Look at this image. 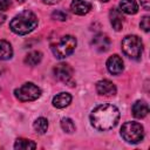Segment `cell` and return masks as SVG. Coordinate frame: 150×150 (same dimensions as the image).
I'll return each mask as SVG.
<instances>
[{"label":"cell","mask_w":150,"mask_h":150,"mask_svg":"<svg viewBox=\"0 0 150 150\" xmlns=\"http://www.w3.org/2000/svg\"><path fill=\"white\" fill-rule=\"evenodd\" d=\"M55 77L59 81H62L64 83H69V86H73V68L68 63H59L53 69Z\"/></svg>","instance_id":"cell-7"},{"label":"cell","mask_w":150,"mask_h":150,"mask_svg":"<svg viewBox=\"0 0 150 150\" xmlns=\"http://www.w3.org/2000/svg\"><path fill=\"white\" fill-rule=\"evenodd\" d=\"M91 43L98 52H107L110 47V39L105 34H98L94 36Z\"/></svg>","instance_id":"cell-12"},{"label":"cell","mask_w":150,"mask_h":150,"mask_svg":"<svg viewBox=\"0 0 150 150\" xmlns=\"http://www.w3.org/2000/svg\"><path fill=\"white\" fill-rule=\"evenodd\" d=\"M123 53L134 60H138L143 53V42L137 35H127L122 40Z\"/></svg>","instance_id":"cell-4"},{"label":"cell","mask_w":150,"mask_h":150,"mask_svg":"<svg viewBox=\"0 0 150 150\" xmlns=\"http://www.w3.org/2000/svg\"><path fill=\"white\" fill-rule=\"evenodd\" d=\"M141 1V5L143 6V8L144 9H149L150 8V0H139Z\"/></svg>","instance_id":"cell-24"},{"label":"cell","mask_w":150,"mask_h":150,"mask_svg":"<svg viewBox=\"0 0 150 150\" xmlns=\"http://www.w3.org/2000/svg\"><path fill=\"white\" fill-rule=\"evenodd\" d=\"M38 26V18L30 11H23L15 15L9 22V28L18 35H26L35 29Z\"/></svg>","instance_id":"cell-2"},{"label":"cell","mask_w":150,"mask_h":150,"mask_svg":"<svg viewBox=\"0 0 150 150\" xmlns=\"http://www.w3.org/2000/svg\"><path fill=\"white\" fill-rule=\"evenodd\" d=\"M41 60H42V53L38 52V50H34V52H30L26 55L25 63L28 64V66H36L41 62Z\"/></svg>","instance_id":"cell-17"},{"label":"cell","mask_w":150,"mask_h":150,"mask_svg":"<svg viewBox=\"0 0 150 150\" xmlns=\"http://www.w3.org/2000/svg\"><path fill=\"white\" fill-rule=\"evenodd\" d=\"M61 128L64 132H68V134H73L75 131V124H74L73 120H70L68 117H64L61 120Z\"/></svg>","instance_id":"cell-20"},{"label":"cell","mask_w":150,"mask_h":150,"mask_svg":"<svg viewBox=\"0 0 150 150\" xmlns=\"http://www.w3.org/2000/svg\"><path fill=\"white\" fill-rule=\"evenodd\" d=\"M35 148H36V144L33 141L26 139V138H18L14 143V149H19V150H29Z\"/></svg>","instance_id":"cell-18"},{"label":"cell","mask_w":150,"mask_h":150,"mask_svg":"<svg viewBox=\"0 0 150 150\" xmlns=\"http://www.w3.org/2000/svg\"><path fill=\"white\" fill-rule=\"evenodd\" d=\"M131 111L136 118H144L149 112L148 103L145 101H142V100L136 101L131 107Z\"/></svg>","instance_id":"cell-13"},{"label":"cell","mask_w":150,"mask_h":150,"mask_svg":"<svg viewBox=\"0 0 150 150\" xmlns=\"http://www.w3.org/2000/svg\"><path fill=\"white\" fill-rule=\"evenodd\" d=\"M5 20H6V15H5V14H2V13H0V26L5 22Z\"/></svg>","instance_id":"cell-26"},{"label":"cell","mask_w":150,"mask_h":150,"mask_svg":"<svg viewBox=\"0 0 150 150\" xmlns=\"http://www.w3.org/2000/svg\"><path fill=\"white\" fill-rule=\"evenodd\" d=\"M120 118L118 109L112 104H100L90 114L91 125L101 131L110 130L116 127Z\"/></svg>","instance_id":"cell-1"},{"label":"cell","mask_w":150,"mask_h":150,"mask_svg":"<svg viewBox=\"0 0 150 150\" xmlns=\"http://www.w3.org/2000/svg\"><path fill=\"white\" fill-rule=\"evenodd\" d=\"M139 26H141V28H142L145 33H148V32L150 30V18H149L148 15L143 16V18H142V20H141Z\"/></svg>","instance_id":"cell-21"},{"label":"cell","mask_w":150,"mask_h":150,"mask_svg":"<svg viewBox=\"0 0 150 150\" xmlns=\"http://www.w3.org/2000/svg\"><path fill=\"white\" fill-rule=\"evenodd\" d=\"M96 91L101 96H114L116 94V87L109 80H101L96 83Z\"/></svg>","instance_id":"cell-8"},{"label":"cell","mask_w":150,"mask_h":150,"mask_svg":"<svg viewBox=\"0 0 150 150\" xmlns=\"http://www.w3.org/2000/svg\"><path fill=\"white\" fill-rule=\"evenodd\" d=\"M14 94L19 101L29 102V101H34L41 96V89L38 86H35L34 83L27 82V83L22 84L20 88L15 89Z\"/></svg>","instance_id":"cell-6"},{"label":"cell","mask_w":150,"mask_h":150,"mask_svg":"<svg viewBox=\"0 0 150 150\" xmlns=\"http://www.w3.org/2000/svg\"><path fill=\"white\" fill-rule=\"evenodd\" d=\"M13 55V48L6 40H0V60H8Z\"/></svg>","instance_id":"cell-16"},{"label":"cell","mask_w":150,"mask_h":150,"mask_svg":"<svg viewBox=\"0 0 150 150\" xmlns=\"http://www.w3.org/2000/svg\"><path fill=\"white\" fill-rule=\"evenodd\" d=\"M101 1H103V2H107V1H109V0H101Z\"/></svg>","instance_id":"cell-28"},{"label":"cell","mask_w":150,"mask_h":150,"mask_svg":"<svg viewBox=\"0 0 150 150\" xmlns=\"http://www.w3.org/2000/svg\"><path fill=\"white\" fill-rule=\"evenodd\" d=\"M11 6V0H0V12L8 9Z\"/></svg>","instance_id":"cell-23"},{"label":"cell","mask_w":150,"mask_h":150,"mask_svg":"<svg viewBox=\"0 0 150 150\" xmlns=\"http://www.w3.org/2000/svg\"><path fill=\"white\" fill-rule=\"evenodd\" d=\"M52 18L54 20H59V21H64L67 20V14L62 11H54L52 13Z\"/></svg>","instance_id":"cell-22"},{"label":"cell","mask_w":150,"mask_h":150,"mask_svg":"<svg viewBox=\"0 0 150 150\" xmlns=\"http://www.w3.org/2000/svg\"><path fill=\"white\" fill-rule=\"evenodd\" d=\"M71 102V95L68 93H60L53 97V105L55 108H64Z\"/></svg>","instance_id":"cell-14"},{"label":"cell","mask_w":150,"mask_h":150,"mask_svg":"<svg viewBox=\"0 0 150 150\" xmlns=\"http://www.w3.org/2000/svg\"><path fill=\"white\" fill-rule=\"evenodd\" d=\"M75 47H76V39L73 35H64L52 45V50L57 59H64L74 52Z\"/></svg>","instance_id":"cell-3"},{"label":"cell","mask_w":150,"mask_h":150,"mask_svg":"<svg viewBox=\"0 0 150 150\" xmlns=\"http://www.w3.org/2000/svg\"><path fill=\"white\" fill-rule=\"evenodd\" d=\"M123 12L118 8H111L110 13H109V18H110V23L112 26V28L115 30H121L123 28V23H124V16L122 14Z\"/></svg>","instance_id":"cell-10"},{"label":"cell","mask_w":150,"mask_h":150,"mask_svg":"<svg viewBox=\"0 0 150 150\" xmlns=\"http://www.w3.org/2000/svg\"><path fill=\"white\" fill-rule=\"evenodd\" d=\"M121 136L128 143H139L144 137L143 127L137 122H125L121 128Z\"/></svg>","instance_id":"cell-5"},{"label":"cell","mask_w":150,"mask_h":150,"mask_svg":"<svg viewBox=\"0 0 150 150\" xmlns=\"http://www.w3.org/2000/svg\"><path fill=\"white\" fill-rule=\"evenodd\" d=\"M16 1H18V2H19V4H22V2H23V1H25V0H16Z\"/></svg>","instance_id":"cell-27"},{"label":"cell","mask_w":150,"mask_h":150,"mask_svg":"<svg viewBox=\"0 0 150 150\" xmlns=\"http://www.w3.org/2000/svg\"><path fill=\"white\" fill-rule=\"evenodd\" d=\"M107 68L109 70L110 74L112 75H120L122 71H123V61L121 59V56H118L117 54L110 56L108 60H107Z\"/></svg>","instance_id":"cell-9"},{"label":"cell","mask_w":150,"mask_h":150,"mask_svg":"<svg viewBox=\"0 0 150 150\" xmlns=\"http://www.w3.org/2000/svg\"><path fill=\"white\" fill-rule=\"evenodd\" d=\"M45 4H47V5H55V4H57L60 0H42Z\"/></svg>","instance_id":"cell-25"},{"label":"cell","mask_w":150,"mask_h":150,"mask_svg":"<svg viewBox=\"0 0 150 150\" xmlns=\"http://www.w3.org/2000/svg\"><path fill=\"white\" fill-rule=\"evenodd\" d=\"M34 129L39 134H45L48 129V121L45 117H39L34 122Z\"/></svg>","instance_id":"cell-19"},{"label":"cell","mask_w":150,"mask_h":150,"mask_svg":"<svg viewBox=\"0 0 150 150\" xmlns=\"http://www.w3.org/2000/svg\"><path fill=\"white\" fill-rule=\"evenodd\" d=\"M120 9L125 14H136L138 11V5L136 0H121Z\"/></svg>","instance_id":"cell-15"},{"label":"cell","mask_w":150,"mask_h":150,"mask_svg":"<svg viewBox=\"0 0 150 150\" xmlns=\"http://www.w3.org/2000/svg\"><path fill=\"white\" fill-rule=\"evenodd\" d=\"M70 9L77 15H84L91 9V5L84 0H73L70 4Z\"/></svg>","instance_id":"cell-11"}]
</instances>
